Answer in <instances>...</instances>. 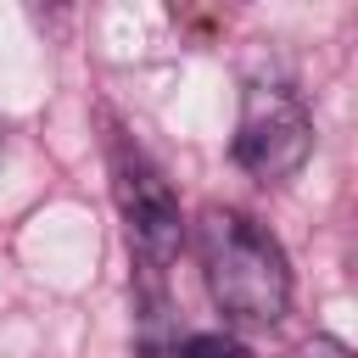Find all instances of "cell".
Wrapping results in <instances>:
<instances>
[{
    "label": "cell",
    "instance_id": "6da1fadb",
    "mask_svg": "<svg viewBox=\"0 0 358 358\" xmlns=\"http://www.w3.org/2000/svg\"><path fill=\"white\" fill-rule=\"evenodd\" d=\"M196 257L207 296L235 324H280L291 308V268L268 229L235 207H207L196 218Z\"/></svg>",
    "mask_w": 358,
    "mask_h": 358
},
{
    "label": "cell",
    "instance_id": "7a4b0ae2",
    "mask_svg": "<svg viewBox=\"0 0 358 358\" xmlns=\"http://www.w3.org/2000/svg\"><path fill=\"white\" fill-rule=\"evenodd\" d=\"M313 151V117L302 106V95L285 78H252L241 95V123H235V162L263 179L280 185L291 179Z\"/></svg>",
    "mask_w": 358,
    "mask_h": 358
},
{
    "label": "cell",
    "instance_id": "3957f363",
    "mask_svg": "<svg viewBox=\"0 0 358 358\" xmlns=\"http://www.w3.org/2000/svg\"><path fill=\"white\" fill-rule=\"evenodd\" d=\"M112 196L129 229V246L145 257V268H162L179 257L185 246V218H179V196L162 179V168L123 134H112Z\"/></svg>",
    "mask_w": 358,
    "mask_h": 358
},
{
    "label": "cell",
    "instance_id": "277c9868",
    "mask_svg": "<svg viewBox=\"0 0 358 358\" xmlns=\"http://www.w3.org/2000/svg\"><path fill=\"white\" fill-rule=\"evenodd\" d=\"M168 358H252V352H246V341H235V336H224V330H201V336L173 341Z\"/></svg>",
    "mask_w": 358,
    "mask_h": 358
},
{
    "label": "cell",
    "instance_id": "5b68a950",
    "mask_svg": "<svg viewBox=\"0 0 358 358\" xmlns=\"http://www.w3.org/2000/svg\"><path fill=\"white\" fill-rule=\"evenodd\" d=\"M296 358H352V352H347L336 336H313L308 347H296Z\"/></svg>",
    "mask_w": 358,
    "mask_h": 358
}]
</instances>
